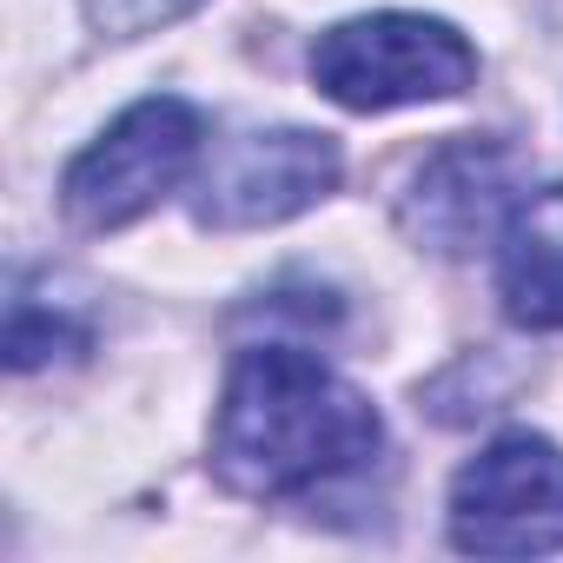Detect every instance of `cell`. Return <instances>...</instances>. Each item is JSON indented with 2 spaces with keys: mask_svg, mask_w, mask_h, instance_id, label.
I'll use <instances>...</instances> for the list:
<instances>
[{
  "mask_svg": "<svg viewBox=\"0 0 563 563\" xmlns=\"http://www.w3.org/2000/svg\"><path fill=\"white\" fill-rule=\"evenodd\" d=\"M206 146V126L186 100L153 93L140 107H126L60 179V206L80 232H120L140 212H153L173 186L192 179Z\"/></svg>",
  "mask_w": 563,
  "mask_h": 563,
  "instance_id": "3",
  "label": "cell"
},
{
  "mask_svg": "<svg viewBox=\"0 0 563 563\" xmlns=\"http://www.w3.org/2000/svg\"><path fill=\"white\" fill-rule=\"evenodd\" d=\"M87 352V332L60 312H41L27 292H14V312H8V365L14 372H34L47 358H74Z\"/></svg>",
  "mask_w": 563,
  "mask_h": 563,
  "instance_id": "8",
  "label": "cell"
},
{
  "mask_svg": "<svg viewBox=\"0 0 563 563\" xmlns=\"http://www.w3.org/2000/svg\"><path fill=\"white\" fill-rule=\"evenodd\" d=\"M451 543L471 556L563 550V451L537 431L484 444L451 484Z\"/></svg>",
  "mask_w": 563,
  "mask_h": 563,
  "instance_id": "4",
  "label": "cell"
},
{
  "mask_svg": "<svg viewBox=\"0 0 563 563\" xmlns=\"http://www.w3.org/2000/svg\"><path fill=\"white\" fill-rule=\"evenodd\" d=\"M312 80L352 113H391L418 100H451L477 80V54L451 21L431 14H365L339 21L312 47Z\"/></svg>",
  "mask_w": 563,
  "mask_h": 563,
  "instance_id": "2",
  "label": "cell"
},
{
  "mask_svg": "<svg viewBox=\"0 0 563 563\" xmlns=\"http://www.w3.org/2000/svg\"><path fill=\"white\" fill-rule=\"evenodd\" d=\"M497 299L523 332H563V186L517 199L497 239Z\"/></svg>",
  "mask_w": 563,
  "mask_h": 563,
  "instance_id": "7",
  "label": "cell"
},
{
  "mask_svg": "<svg viewBox=\"0 0 563 563\" xmlns=\"http://www.w3.org/2000/svg\"><path fill=\"white\" fill-rule=\"evenodd\" d=\"M510 212H517V153L497 140H444L398 199V225L444 258L504 239Z\"/></svg>",
  "mask_w": 563,
  "mask_h": 563,
  "instance_id": "6",
  "label": "cell"
},
{
  "mask_svg": "<svg viewBox=\"0 0 563 563\" xmlns=\"http://www.w3.org/2000/svg\"><path fill=\"white\" fill-rule=\"evenodd\" d=\"M385 418L358 385L292 345L239 352L219 418H212V471L239 497H299L332 477H352L378 457Z\"/></svg>",
  "mask_w": 563,
  "mask_h": 563,
  "instance_id": "1",
  "label": "cell"
},
{
  "mask_svg": "<svg viewBox=\"0 0 563 563\" xmlns=\"http://www.w3.org/2000/svg\"><path fill=\"white\" fill-rule=\"evenodd\" d=\"M332 186H339V140L332 133H306V126L239 133L199 173L192 219L212 232H258L278 219H299Z\"/></svg>",
  "mask_w": 563,
  "mask_h": 563,
  "instance_id": "5",
  "label": "cell"
}]
</instances>
